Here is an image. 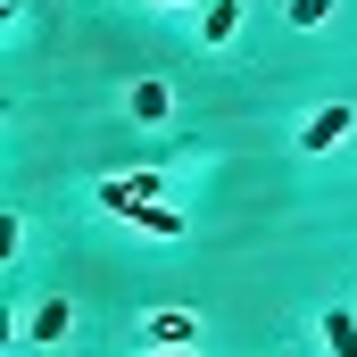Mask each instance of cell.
<instances>
[{
    "label": "cell",
    "instance_id": "1",
    "mask_svg": "<svg viewBox=\"0 0 357 357\" xmlns=\"http://www.w3.org/2000/svg\"><path fill=\"white\" fill-rule=\"evenodd\" d=\"M100 208L125 216V225H142V233H158V241H175V233H183V216L167 208V199H133L125 183H100Z\"/></svg>",
    "mask_w": 357,
    "mask_h": 357
},
{
    "label": "cell",
    "instance_id": "2",
    "mask_svg": "<svg viewBox=\"0 0 357 357\" xmlns=\"http://www.w3.org/2000/svg\"><path fill=\"white\" fill-rule=\"evenodd\" d=\"M349 125H357V108H316V116H307V133H299V150L316 158V150H333V142H341Z\"/></svg>",
    "mask_w": 357,
    "mask_h": 357
},
{
    "label": "cell",
    "instance_id": "3",
    "mask_svg": "<svg viewBox=\"0 0 357 357\" xmlns=\"http://www.w3.org/2000/svg\"><path fill=\"white\" fill-rule=\"evenodd\" d=\"M241 33V0H208V17H199V50H225Z\"/></svg>",
    "mask_w": 357,
    "mask_h": 357
},
{
    "label": "cell",
    "instance_id": "4",
    "mask_svg": "<svg viewBox=\"0 0 357 357\" xmlns=\"http://www.w3.org/2000/svg\"><path fill=\"white\" fill-rule=\"evenodd\" d=\"M25 333H33V341H42V349H59V341H67V333H75V316H67V299H42V307H33V316H25Z\"/></svg>",
    "mask_w": 357,
    "mask_h": 357
},
{
    "label": "cell",
    "instance_id": "5",
    "mask_svg": "<svg viewBox=\"0 0 357 357\" xmlns=\"http://www.w3.org/2000/svg\"><path fill=\"white\" fill-rule=\"evenodd\" d=\"M125 108H133L142 125H158V116H167V84H133V91H125Z\"/></svg>",
    "mask_w": 357,
    "mask_h": 357
},
{
    "label": "cell",
    "instance_id": "6",
    "mask_svg": "<svg viewBox=\"0 0 357 357\" xmlns=\"http://www.w3.org/2000/svg\"><path fill=\"white\" fill-rule=\"evenodd\" d=\"M324 349H333V357H357V316H341V307L324 316Z\"/></svg>",
    "mask_w": 357,
    "mask_h": 357
},
{
    "label": "cell",
    "instance_id": "7",
    "mask_svg": "<svg viewBox=\"0 0 357 357\" xmlns=\"http://www.w3.org/2000/svg\"><path fill=\"white\" fill-rule=\"evenodd\" d=\"M150 333H158L167 349H191V316H150Z\"/></svg>",
    "mask_w": 357,
    "mask_h": 357
},
{
    "label": "cell",
    "instance_id": "8",
    "mask_svg": "<svg viewBox=\"0 0 357 357\" xmlns=\"http://www.w3.org/2000/svg\"><path fill=\"white\" fill-rule=\"evenodd\" d=\"M333 17V0H291V25H324Z\"/></svg>",
    "mask_w": 357,
    "mask_h": 357
},
{
    "label": "cell",
    "instance_id": "9",
    "mask_svg": "<svg viewBox=\"0 0 357 357\" xmlns=\"http://www.w3.org/2000/svg\"><path fill=\"white\" fill-rule=\"evenodd\" d=\"M150 357H191V349H150Z\"/></svg>",
    "mask_w": 357,
    "mask_h": 357
},
{
    "label": "cell",
    "instance_id": "10",
    "mask_svg": "<svg viewBox=\"0 0 357 357\" xmlns=\"http://www.w3.org/2000/svg\"><path fill=\"white\" fill-rule=\"evenodd\" d=\"M150 8H183V0H150Z\"/></svg>",
    "mask_w": 357,
    "mask_h": 357
}]
</instances>
